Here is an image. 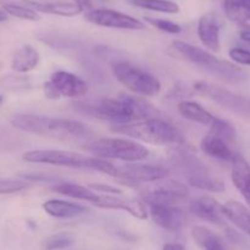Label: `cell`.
Listing matches in <instances>:
<instances>
[{"mask_svg":"<svg viewBox=\"0 0 250 250\" xmlns=\"http://www.w3.org/2000/svg\"><path fill=\"white\" fill-rule=\"evenodd\" d=\"M232 182L250 205V165L242 155L237 154L232 161Z\"/></svg>","mask_w":250,"mask_h":250,"instance_id":"17","label":"cell"},{"mask_svg":"<svg viewBox=\"0 0 250 250\" xmlns=\"http://www.w3.org/2000/svg\"><path fill=\"white\" fill-rule=\"evenodd\" d=\"M190 186L202 190H208L212 193H220L225 190V183L216 177H212L211 173L198 176L188 180Z\"/></svg>","mask_w":250,"mask_h":250,"instance_id":"28","label":"cell"},{"mask_svg":"<svg viewBox=\"0 0 250 250\" xmlns=\"http://www.w3.org/2000/svg\"><path fill=\"white\" fill-rule=\"evenodd\" d=\"M89 188L93 190H97L99 193H104V194H122V192L119 188H115L112 186L103 185V183H90Z\"/></svg>","mask_w":250,"mask_h":250,"instance_id":"35","label":"cell"},{"mask_svg":"<svg viewBox=\"0 0 250 250\" xmlns=\"http://www.w3.org/2000/svg\"><path fill=\"white\" fill-rule=\"evenodd\" d=\"M172 44L173 48L178 51V54L182 58H185L189 62L202 66V67L207 68V70L212 67L217 62V60H219L211 53L207 51L205 49L199 48V46L193 45V44L186 43V42L182 41H175Z\"/></svg>","mask_w":250,"mask_h":250,"instance_id":"16","label":"cell"},{"mask_svg":"<svg viewBox=\"0 0 250 250\" xmlns=\"http://www.w3.org/2000/svg\"><path fill=\"white\" fill-rule=\"evenodd\" d=\"M111 131L133 141H141L155 146H183L186 142L180 129L161 117H151L131 124L114 125Z\"/></svg>","mask_w":250,"mask_h":250,"instance_id":"3","label":"cell"},{"mask_svg":"<svg viewBox=\"0 0 250 250\" xmlns=\"http://www.w3.org/2000/svg\"><path fill=\"white\" fill-rule=\"evenodd\" d=\"M190 211L199 219L214 225H224V209L216 199L211 197H200L190 204Z\"/></svg>","mask_w":250,"mask_h":250,"instance_id":"15","label":"cell"},{"mask_svg":"<svg viewBox=\"0 0 250 250\" xmlns=\"http://www.w3.org/2000/svg\"><path fill=\"white\" fill-rule=\"evenodd\" d=\"M129 4L150 11L164 12V14H178L180 5L171 0H129Z\"/></svg>","mask_w":250,"mask_h":250,"instance_id":"26","label":"cell"},{"mask_svg":"<svg viewBox=\"0 0 250 250\" xmlns=\"http://www.w3.org/2000/svg\"><path fill=\"white\" fill-rule=\"evenodd\" d=\"M39 54L33 46L24 45L15 53L12 58L11 68L16 72L26 73L33 70L39 62Z\"/></svg>","mask_w":250,"mask_h":250,"instance_id":"24","label":"cell"},{"mask_svg":"<svg viewBox=\"0 0 250 250\" xmlns=\"http://www.w3.org/2000/svg\"><path fill=\"white\" fill-rule=\"evenodd\" d=\"M146 22L150 26L155 27L159 31L166 32V33L170 34H177L182 31V27L178 23L172 21H168V20H163V19H154V17H146Z\"/></svg>","mask_w":250,"mask_h":250,"instance_id":"31","label":"cell"},{"mask_svg":"<svg viewBox=\"0 0 250 250\" xmlns=\"http://www.w3.org/2000/svg\"><path fill=\"white\" fill-rule=\"evenodd\" d=\"M26 6L36 10L37 12H43V14L56 15V16L72 17L77 16L82 12V10L75 4V2L67 1H56V2H38L33 0H21Z\"/></svg>","mask_w":250,"mask_h":250,"instance_id":"18","label":"cell"},{"mask_svg":"<svg viewBox=\"0 0 250 250\" xmlns=\"http://www.w3.org/2000/svg\"><path fill=\"white\" fill-rule=\"evenodd\" d=\"M209 133L215 134V136L220 137V138L225 139L226 142H233L236 139L237 132L236 128L229 124L226 120H222L216 117L214 124L210 126Z\"/></svg>","mask_w":250,"mask_h":250,"instance_id":"30","label":"cell"},{"mask_svg":"<svg viewBox=\"0 0 250 250\" xmlns=\"http://www.w3.org/2000/svg\"><path fill=\"white\" fill-rule=\"evenodd\" d=\"M163 250H186V248L183 246H181V244L168 243L166 244V246H164Z\"/></svg>","mask_w":250,"mask_h":250,"instance_id":"38","label":"cell"},{"mask_svg":"<svg viewBox=\"0 0 250 250\" xmlns=\"http://www.w3.org/2000/svg\"><path fill=\"white\" fill-rule=\"evenodd\" d=\"M49 81L58 89L61 97L78 99L87 94L88 92L87 83L77 75L67 72V71H55L54 73H51Z\"/></svg>","mask_w":250,"mask_h":250,"instance_id":"13","label":"cell"},{"mask_svg":"<svg viewBox=\"0 0 250 250\" xmlns=\"http://www.w3.org/2000/svg\"><path fill=\"white\" fill-rule=\"evenodd\" d=\"M84 19L90 23L107 27V28L129 29V31L146 28V23L141 20L111 9H94L84 14Z\"/></svg>","mask_w":250,"mask_h":250,"instance_id":"10","label":"cell"},{"mask_svg":"<svg viewBox=\"0 0 250 250\" xmlns=\"http://www.w3.org/2000/svg\"><path fill=\"white\" fill-rule=\"evenodd\" d=\"M224 215L234 226L250 236V209L237 200H229L222 205Z\"/></svg>","mask_w":250,"mask_h":250,"instance_id":"21","label":"cell"},{"mask_svg":"<svg viewBox=\"0 0 250 250\" xmlns=\"http://www.w3.org/2000/svg\"><path fill=\"white\" fill-rule=\"evenodd\" d=\"M229 58L237 63L250 66V51L242 48H232L229 50Z\"/></svg>","mask_w":250,"mask_h":250,"instance_id":"34","label":"cell"},{"mask_svg":"<svg viewBox=\"0 0 250 250\" xmlns=\"http://www.w3.org/2000/svg\"><path fill=\"white\" fill-rule=\"evenodd\" d=\"M72 1L82 10V12H85V14L92 11V10H94L93 9L92 0H72Z\"/></svg>","mask_w":250,"mask_h":250,"instance_id":"37","label":"cell"},{"mask_svg":"<svg viewBox=\"0 0 250 250\" xmlns=\"http://www.w3.org/2000/svg\"><path fill=\"white\" fill-rule=\"evenodd\" d=\"M220 29H221V23L217 15L214 12L204 14L198 21V36L200 42L204 44L205 48L215 53H217L221 48Z\"/></svg>","mask_w":250,"mask_h":250,"instance_id":"14","label":"cell"},{"mask_svg":"<svg viewBox=\"0 0 250 250\" xmlns=\"http://www.w3.org/2000/svg\"><path fill=\"white\" fill-rule=\"evenodd\" d=\"M85 150L97 158L116 159L126 163H139L148 158L149 150L131 138H99L89 142Z\"/></svg>","mask_w":250,"mask_h":250,"instance_id":"5","label":"cell"},{"mask_svg":"<svg viewBox=\"0 0 250 250\" xmlns=\"http://www.w3.org/2000/svg\"><path fill=\"white\" fill-rule=\"evenodd\" d=\"M192 89L199 94L205 95L224 109L233 112L241 117H250V98L236 94L226 88L219 87L212 83L198 81L192 85Z\"/></svg>","mask_w":250,"mask_h":250,"instance_id":"7","label":"cell"},{"mask_svg":"<svg viewBox=\"0 0 250 250\" xmlns=\"http://www.w3.org/2000/svg\"><path fill=\"white\" fill-rule=\"evenodd\" d=\"M73 238L71 234L68 233H58L54 236L49 237L45 242V249L46 250H58V249H65L67 247L72 246Z\"/></svg>","mask_w":250,"mask_h":250,"instance_id":"32","label":"cell"},{"mask_svg":"<svg viewBox=\"0 0 250 250\" xmlns=\"http://www.w3.org/2000/svg\"><path fill=\"white\" fill-rule=\"evenodd\" d=\"M1 9L9 14V16L17 17L27 21H38L41 17L36 10L26 6V5L17 4V2H2Z\"/></svg>","mask_w":250,"mask_h":250,"instance_id":"29","label":"cell"},{"mask_svg":"<svg viewBox=\"0 0 250 250\" xmlns=\"http://www.w3.org/2000/svg\"><path fill=\"white\" fill-rule=\"evenodd\" d=\"M77 111L95 119L106 120L115 125L131 124L142 120L160 117V111L142 97L121 94L115 98L76 102Z\"/></svg>","mask_w":250,"mask_h":250,"instance_id":"1","label":"cell"},{"mask_svg":"<svg viewBox=\"0 0 250 250\" xmlns=\"http://www.w3.org/2000/svg\"><path fill=\"white\" fill-rule=\"evenodd\" d=\"M43 210L49 216L56 217V219H73L87 211V209L82 205L60 199L46 200L43 204Z\"/></svg>","mask_w":250,"mask_h":250,"instance_id":"20","label":"cell"},{"mask_svg":"<svg viewBox=\"0 0 250 250\" xmlns=\"http://www.w3.org/2000/svg\"><path fill=\"white\" fill-rule=\"evenodd\" d=\"M28 186V183L20 180H2L0 182V193L1 194H14V193L27 189Z\"/></svg>","mask_w":250,"mask_h":250,"instance_id":"33","label":"cell"},{"mask_svg":"<svg viewBox=\"0 0 250 250\" xmlns=\"http://www.w3.org/2000/svg\"><path fill=\"white\" fill-rule=\"evenodd\" d=\"M168 170L164 166L146 165V164L128 163L116 165L114 177L125 183H154L167 177Z\"/></svg>","mask_w":250,"mask_h":250,"instance_id":"9","label":"cell"},{"mask_svg":"<svg viewBox=\"0 0 250 250\" xmlns=\"http://www.w3.org/2000/svg\"><path fill=\"white\" fill-rule=\"evenodd\" d=\"M53 190L59 193V194L75 198V199L84 200V202H89L92 204H95L99 200V194H97L94 190H90L88 187L77 185V183L59 182L54 186Z\"/></svg>","mask_w":250,"mask_h":250,"instance_id":"23","label":"cell"},{"mask_svg":"<svg viewBox=\"0 0 250 250\" xmlns=\"http://www.w3.org/2000/svg\"><path fill=\"white\" fill-rule=\"evenodd\" d=\"M43 92H44V95H45L48 99L56 100V99H59V98H61L60 93L58 92V89L54 87V84L50 82V81H48V82L44 83Z\"/></svg>","mask_w":250,"mask_h":250,"instance_id":"36","label":"cell"},{"mask_svg":"<svg viewBox=\"0 0 250 250\" xmlns=\"http://www.w3.org/2000/svg\"><path fill=\"white\" fill-rule=\"evenodd\" d=\"M238 2L244 10H250V0H238Z\"/></svg>","mask_w":250,"mask_h":250,"instance_id":"40","label":"cell"},{"mask_svg":"<svg viewBox=\"0 0 250 250\" xmlns=\"http://www.w3.org/2000/svg\"><path fill=\"white\" fill-rule=\"evenodd\" d=\"M241 38L243 39V41L248 42L250 43V29H244V31L241 32Z\"/></svg>","mask_w":250,"mask_h":250,"instance_id":"39","label":"cell"},{"mask_svg":"<svg viewBox=\"0 0 250 250\" xmlns=\"http://www.w3.org/2000/svg\"><path fill=\"white\" fill-rule=\"evenodd\" d=\"M224 10L227 19L234 22L244 29H250V23L247 20L244 9L241 6L238 0H224Z\"/></svg>","mask_w":250,"mask_h":250,"instance_id":"27","label":"cell"},{"mask_svg":"<svg viewBox=\"0 0 250 250\" xmlns=\"http://www.w3.org/2000/svg\"><path fill=\"white\" fill-rule=\"evenodd\" d=\"M178 112L182 115L185 119L195 124L203 125V126H211L216 120V116L208 111L204 106L197 102H190V100H183L177 106Z\"/></svg>","mask_w":250,"mask_h":250,"instance_id":"22","label":"cell"},{"mask_svg":"<svg viewBox=\"0 0 250 250\" xmlns=\"http://www.w3.org/2000/svg\"><path fill=\"white\" fill-rule=\"evenodd\" d=\"M112 73L121 84L137 95L154 97L161 90V83L155 76L129 62H116L112 66Z\"/></svg>","mask_w":250,"mask_h":250,"instance_id":"6","label":"cell"},{"mask_svg":"<svg viewBox=\"0 0 250 250\" xmlns=\"http://www.w3.org/2000/svg\"><path fill=\"white\" fill-rule=\"evenodd\" d=\"M94 205L102 209L124 210L139 220H146L148 217L146 205L141 200L126 198L122 194H99V200Z\"/></svg>","mask_w":250,"mask_h":250,"instance_id":"11","label":"cell"},{"mask_svg":"<svg viewBox=\"0 0 250 250\" xmlns=\"http://www.w3.org/2000/svg\"><path fill=\"white\" fill-rule=\"evenodd\" d=\"M142 192V198L148 205H173L178 207L187 202L189 190L186 185L178 181H166V182H154Z\"/></svg>","mask_w":250,"mask_h":250,"instance_id":"8","label":"cell"},{"mask_svg":"<svg viewBox=\"0 0 250 250\" xmlns=\"http://www.w3.org/2000/svg\"><path fill=\"white\" fill-rule=\"evenodd\" d=\"M22 159L27 163L46 164V165L65 166L72 168H89L99 171L106 175H115L116 165L111 161L97 156L82 155L70 150H58V149H39V150L27 151L22 155Z\"/></svg>","mask_w":250,"mask_h":250,"instance_id":"4","label":"cell"},{"mask_svg":"<svg viewBox=\"0 0 250 250\" xmlns=\"http://www.w3.org/2000/svg\"><path fill=\"white\" fill-rule=\"evenodd\" d=\"M200 149L203 150V153L211 156V158L224 161H229V163H232L234 156L237 155L229 148V142H226L225 139L220 138V137L211 133H209L208 136H205L203 138L202 143H200Z\"/></svg>","mask_w":250,"mask_h":250,"instance_id":"19","label":"cell"},{"mask_svg":"<svg viewBox=\"0 0 250 250\" xmlns=\"http://www.w3.org/2000/svg\"><path fill=\"white\" fill-rule=\"evenodd\" d=\"M7 16H9V14H7L6 11H4V10L1 9V12H0V21L5 22V21H6Z\"/></svg>","mask_w":250,"mask_h":250,"instance_id":"41","label":"cell"},{"mask_svg":"<svg viewBox=\"0 0 250 250\" xmlns=\"http://www.w3.org/2000/svg\"><path fill=\"white\" fill-rule=\"evenodd\" d=\"M10 122L22 132L58 141H84L93 136V131L84 122L65 117L19 114L12 116Z\"/></svg>","mask_w":250,"mask_h":250,"instance_id":"2","label":"cell"},{"mask_svg":"<svg viewBox=\"0 0 250 250\" xmlns=\"http://www.w3.org/2000/svg\"><path fill=\"white\" fill-rule=\"evenodd\" d=\"M192 237L203 250H227L224 239L208 227L194 226L192 229Z\"/></svg>","mask_w":250,"mask_h":250,"instance_id":"25","label":"cell"},{"mask_svg":"<svg viewBox=\"0 0 250 250\" xmlns=\"http://www.w3.org/2000/svg\"><path fill=\"white\" fill-rule=\"evenodd\" d=\"M150 216L158 226L167 231H180L187 221L186 212L173 205H149Z\"/></svg>","mask_w":250,"mask_h":250,"instance_id":"12","label":"cell"}]
</instances>
